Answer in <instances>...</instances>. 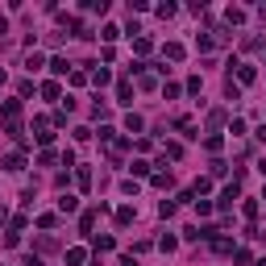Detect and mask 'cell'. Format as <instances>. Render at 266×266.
I'll return each mask as SVG.
<instances>
[{"instance_id":"6da1fadb","label":"cell","mask_w":266,"mask_h":266,"mask_svg":"<svg viewBox=\"0 0 266 266\" xmlns=\"http://www.w3.org/2000/svg\"><path fill=\"white\" fill-rule=\"evenodd\" d=\"M237 191H241V187H237V179H233V183H225V191H221V208L233 204V200H237Z\"/></svg>"},{"instance_id":"7a4b0ae2","label":"cell","mask_w":266,"mask_h":266,"mask_svg":"<svg viewBox=\"0 0 266 266\" xmlns=\"http://www.w3.org/2000/svg\"><path fill=\"white\" fill-rule=\"evenodd\" d=\"M0 167H4V171H25V154H8Z\"/></svg>"},{"instance_id":"3957f363","label":"cell","mask_w":266,"mask_h":266,"mask_svg":"<svg viewBox=\"0 0 266 266\" xmlns=\"http://www.w3.org/2000/svg\"><path fill=\"white\" fill-rule=\"evenodd\" d=\"M42 96H46V100H59V96H63V88L54 84V79H46V84H42Z\"/></svg>"},{"instance_id":"277c9868","label":"cell","mask_w":266,"mask_h":266,"mask_svg":"<svg viewBox=\"0 0 266 266\" xmlns=\"http://www.w3.org/2000/svg\"><path fill=\"white\" fill-rule=\"evenodd\" d=\"M50 71H54V75H71V63L59 54V59H50Z\"/></svg>"},{"instance_id":"5b68a950","label":"cell","mask_w":266,"mask_h":266,"mask_svg":"<svg viewBox=\"0 0 266 266\" xmlns=\"http://www.w3.org/2000/svg\"><path fill=\"white\" fill-rule=\"evenodd\" d=\"M54 142V133H50V125L46 121H38V146H50Z\"/></svg>"},{"instance_id":"8992f818","label":"cell","mask_w":266,"mask_h":266,"mask_svg":"<svg viewBox=\"0 0 266 266\" xmlns=\"http://www.w3.org/2000/svg\"><path fill=\"white\" fill-rule=\"evenodd\" d=\"M221 146H225V137H221V133H208V137H204V150H212V154H216Z\"/></svg>"},{"instance_id":"52a82bcc","label":"cell","mask_w":266,"mask_h":266,"mask_svg":"<svg viewBox=\"0 0 266 266\" xmlns=\"http://www.w3.org/2000/svg\"><path fill=\"white\" fill-rule=\"evenodd\" d=\"M163 54H167L171 63H179V59H183V46H179V42H167V50H163Z\"/></svg>"},{"instance_id":"ba28073f","label":"cell","mask_w":266,"mask_h":266,"mask_svg":"<svg viewBox=\"0 0 266 266\" xmlns=\"http://www.w3.org/2000/svg\"><path fill=\"white\" fill-rule=\"evenodd\" d=\"M212 250L216 254H233V241H229V237H212Z\"/></svg>"},{"instance_id":"9c48e42d","label":"cell","mask_w":266,"mask_h":266,"mask_svg":"<svg viewBox=\"0 0 266 266\" xmlns=\"http://www.w3.org/2000/svg\"><path fill=\"white\" fill-rule=\"evenodd\" d=\"M67 262H71V266H84V262H88V250H67Z\"/></svg>"},{"instance_id":"30bf717a","label":"cell","mask_w":266,"mask_h":266,"mask_svg":"<svg viewBox=\"0 0 266 266\" xmlns=\"http://www.w3.org/2000/svg\"><path fill=\"white\" fill-rule=\"evenodd\" d=\"M254 75H258V71H254V67H246V63L237 67V79H241V84H254Z\"/></svg>"},{"instance_id":"8fae6325","label":"cell","mask_w":266,"mask_h":266,"mask_svg":"<svg viewBox=\"0 0 266 266\" xmlns=\"http://www.w3.org/2000/svg\"><path fill=\"white\" fill-rule=\"evenodd\" d=\"M17 112H21V100H4V117L17 121Z\"/></svg>"},{"instance_id":"7c38bea8","label":"cell","mask_w":266,"mask_h":266,"mask_svg":"<svg viewBox=\"0 0 266 266\" xmlns=\"http://www.w3.org/2000/svg\"><path fill=\"white\" fill-rule=\"evenodd\" d=\"M75 208H79L75 195H63V200H59V212H75Z\"/></svg>"},{"instance_id":"4fadbf2b","label":"cell","mask_w":266,"mask_h":266,"mask_svg":"<svg viewBox=\"0 0 266 266\" xmlns=\"http://www.w3.org/2000/svg\"><path fill=\"white\" fill-rule=\"evenodd\" d=\"M54 225H59V216H54V212H42L38 216V229H54Z\"/></svg>"},{"instance_id":"5bb4252c","label":"cell","mask_w":266,"mask_h":266,"mask_svg":"<svg viewBox=\"0 0 266 266\" xmlns=\"http://www.w3.org/2000/svg\"><path fill=\"white\" fill-rule=\"evenodd\" d=\"M225 17H229V25H241V21H246V8H229Z\"/></svg>"},{"instance_id":"9a60e30c","label":"cell","mask_w":266,"mask_h":266,"mask_svg":"<svg viewBox=\"0 0 266 266\" xmlns=\"http://www.w3.org/2000/svg\"><path fill=\"white\" fill-rule=\"evenodd\" d=\"M100 38H104V42H117V38H121V29H117V25H104V29H100Z\"/></svg>"},{"instance_id":"2e32d148","label":"cell","mask_w":266,"mask_h":266,"mask_svg":"<svg viewBox=\"0 0 266 266\" xmlns=\"http://www.w3.org/2000/svg\"><path fill=\"white\" fill-rule=\"evenodd\" d=\"M91 84L104 88V84H108V71H104V67H96V71H91Z\"/></svg>"},{"instance_id":"e0dca14e","label":"cell","mask_w":266,"mask_h":266,"mask_svg":"<svg viewBox=\"0 0 266 266\" xmlns=\"http://www.w3.org/2000/svg\"><path fill=\"white\" fill-rule=\"evenodd\" d=\"M75 179H79V187H91V171H88V167H79Z\"/></svg>"},{"instance_id":"ac0fdd59","label":"cell","mask_w":266,"mask_h":266,"mask_svg":"<svg viewBox=\"0 0 266 266\" xmlns=\"http://www.w3.org/2000/svg\"><path fill=\"white\" fill-rule=\"evenodd\" d=\"M117 225H133V208H117Z\"/></svg>"},{"instance_id":"d6986e66","label":"cell","mask_w":266,"mask_h":266,"mask_svg":"<svg viewBox=\"0 0 266 266\" xmlns=\"http://www.w3.org/2000/svg\"><path fill=\"white\" fill-rule=\"evenodd\" d=\"M125 125H129V133H142V117H137V112H129V117H125Z\"/></svg>"},{"instance_id":"ffe728a7","label":"cell","mask_w":266,"mask_h":266,"mask_svg":"<svg viewBox=\"0 0 266 266\" xmlns=\"http://www.w3.org/2000/svg\"><path fill=\"white\" fill-rule=\"evenodd\" d=\"M158 216H175V200H163V204H158Z\"/></svg>"},{"instance_id":"44dd1931","label":"cell","mask_w":266,"mask_h":266,"mask_svg":"<svg viewBox=\"0 0 266 266\" xmlns=\"http://www.w3.org/2000/svg\"><path fill=\"white\" fill-rule=\"evenodd\" d=\"M225 96H229V100H241V88L233 84V79H229V84H225Z\"/></svg>"},{"instance_id":"7402d4cb","label":"cell","mask_w":266,"mask_h":266,"mask_svg":"<svg viewBox=\"0 0 266 266\" xmlns=\"http://www.w3.org/2000/svg\"><path fill=\"white\" fill-rule=\"evenodd\" d=\"M175 246H179V241H175V237H171V233H167L163 241H158V250H163V254H171V250H175Z\"/></svg>"},{"instance_id":"603a6c76","label":"cell","mask_w":266,"mask_h":266,"mask_svg":"<svg viewBox=\"0 0 266 266\" xmlns=\"http://www.w3.org/2000/svg\"><path fill=\"white\" fill-rule=\"evenodd\" d=\"M129 96H133V88H129V84H121V88H117V100H121V104H129Z\"/></svg>"},{"instance_id":"cb8c5ba5","label":"cell","mask_w":266,"mask_h":266,"mask_svg":"<svg viewBox=\"0 0 266 266\" xmlns=\"http://www.w3.org/2000/svg\"><path fill=\"white\" fill-rule=\"evenodd\" d=\"M133 50L137 54H150V38H133Z\"/></svg>"},{"instance_id":"d4e9b609","label":"cell","mask_w":266,"mask_h":266,"mask_svg":"<svg viewBox=\"0 0 266 266\" xmlns=\"http://www.w3.org/2000/svg\"><path fill=\"white\" fill-rule=\"evenodd\" d=\"M0 225H4V208H0Z\"/></svg>"}]
</instances>
